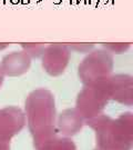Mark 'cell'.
<instances>
[{"instance_id":"cell-14","label":"cell","mask_w":133,"mask_h":150,"mask_svg":"<svg viewBox=\"0 0 133 150\" xmlns=\"http://www.w3.org/2000/svg\"><path fill=\"white\" fill-rule=\"evenodd\" d=\"M2 82H4V75L0 72V87H1V85H2Z\"/></svg>"},{"instance_id":"cell-2","label":"cell","mask_w":133,"mask_h":150,"mask_svg":"<svg viewBox=\"0 0 133 150\" xmlns=\"http://www.w3.org/2000/svg\"><path fill=\"white\" fill-rule=\"evenodd\" d=\"M94 129L96 145L101 150H131L133 145V116L123 113L118 119L104 115L85 120Z\"/></svg>"},{"instance_id":"cell-4","label":"cell","mask_w":133,"mask_h":150,"mask_svg":"<svg viewBox=\"0 0 133 150\" xmlns=\"http://www.w3.org/2000/svg\"><path fill=\"white\" fill-rule=\"evenodd\" d=\"M103 81L104 80L91 86H85L78 95L75 109L84 120L101 115L102 110L110 100Z\"/></svg>"},{"instance_id":"cell-3","label":"cell","mask_w":133,"mask_h":150,"mask_svg":"<svg viewBox=\"0 0 133 150\" xmlns=\"http://www.w3.org/2000/svg\"><path fill=\"white\" fill-rule=\"evenodd\" d=\"M113 57L106 49H96L82 60L79 66V78L84 86H91L111 76Z\"/></svg>"},{"instance_id":"cell-10","label":"cell","mask_w":133,"mask_h":150,"mask_svg":"<svg viewBox=\"0 0 133 150\" xmlns=\"http://www.w3.org/2000/svg\"><path fill=\"white\" fill-rule=\"evenodd\" d=\"M37 150H77L75 142L65 137H58L57 134L46 140L36 147Z\"/></svg>"},{"instance_id":"cell-7","label":"cell","mask_w":133,"mask_h":150,"mask_svg":"<svg viewBox=\"0 0 133 150\" xmlns=\"http://www.w3.org/2000/svg\"><path fill=\"white\" fill-rule=\"evenodd\" d=\"M109 99L132 106L133 103V79L129 75L109 76L103 81Z\"/></svg>"},{"instance_id":"cell-16","label":"cell","mask_w":133,"mask_h":150,"mask_svg":"<svg viewBox=\"0 0 133 150\" xmlns=\"http://www.w3.org/2000/svg\"><path fill=\"white\" fill-rule=\"evenodd\" d=\"M99 150H101V149H99Z\"/></svg>"},{"instance_id":"cell-5","label":"cell","mask_w":133,"mask_h":150,"mask_svg":"<svg viewBox=\"0 0 133 150\" xmlns=\"http://www.w3.org/2000/svg\"><path fill=\"white\" fill-rule=\"evenodd\" d=\"M26 125V115L20 108L0 109V150H10V140L19 134Z\"/></svg>"},{"instance_id":"cell-12","label":"cell","mask_w":133,"mask_h":150,"mask_svg":"<svg viewBox=\"0 0 133 150\" xmlns=\"http://www.w3.org/2000/svg\"><path fill=\"white\" fill-rule=\"evenodd\" d=\"M130 48V43H104L103 49L108 50L110 54H122Z\"/></svg>"},{"instance_id":"cell-9","label":"cell","mask_w":133,"mask_h":150,"mask_svg":"<svg viewBox=\"0 0 133 150\" xmlns=\"http://www.w3.org/2000/svg\"><path fill=\"white\" fill-rule=\"evenodd\" d=\"M84 119L80 116L77 109H67L59 116L58 125L61 134L64 136H72L81 130Z\"/></svg>"},{"instance_id":"cell-13","label":"cell","mask_w":133,"mask_h":150,"mask_svg":"<svg viewBox=\"0 0 133 150\" xmlns=\"http://www.w3.org/2000/svg\"><path fill=\"white\" fill-rule=\"evenodd\" d=\"M68 47L70 50H75L78 52H90L94 48L93 45H71Z\"/></svg>"},{"instance_id":"cell-8","label":"cell","mask_w":133,"mask_h":150,"mask_svg":"<svg viewBox=\"0 0 133 150\" xmlns=\"http://www.w3.org/2000/svg\"><path fill=\"white\" fill-rule=\"evenodd\" d=\"M30 64L31 58L25 51H13L4 57L0 62V72L4 76L16 77L26 74Z\"/></svg>"},{"instance_id":"cell-6","label":"cell","mask_w":133,"mask_h":150,"mask_svg":"<svg viewBox=\"0 0 133 150\" xmlns=\"http://www.w3.org/2000/svg\"><path fill=\"white\" fill-rule=\"evenodd\" d=\"M71 50L67 45L53 43L47 46L42 52V67L50 76L63 74L69 64Z\"/></svg>"},{"instance_id":"cell-1","label":"cell","mask_w":133,"mask_h":150,"mask_svg":"<svg viewBox=\"0 0 133 150\" xmlns=\"http://www.w3.org/2000/svg\"><path fill=\"white\" fill-rule=\"evenodd\" d=\"M26 115L34 147L57 134L56 101L50 90L40 88L31 91L26 99Z\"/></svg>"},{"instance_id":"cell-11","label":"cell","mask_w":133,"mask_h":150,"mask_svg":"<svg viewBox=\"0 0 133 150\" xmlns=\"http://www.w3.org/2000/svg\"><path fill=\"white\" fill-rule=\"evenodd\" d=\"M23 51L26 52L30 58H38L42 56V52L46 46L41 43H29V45H21Z\"/></svg>"},{"instance_id":"cell-15","label":"cell","mask_w":133,"mask_h":150,"mask_svg":"<svg viewBox=\"0 0 133 150\" xmlns=\"http://www.w3.org/2000/svg\"><path fill=\"white\" fill-rule=\"evenodd\" d=\"M8 47V45H4V46H0V49H5Z\"/></svg>"}]
</instances>
